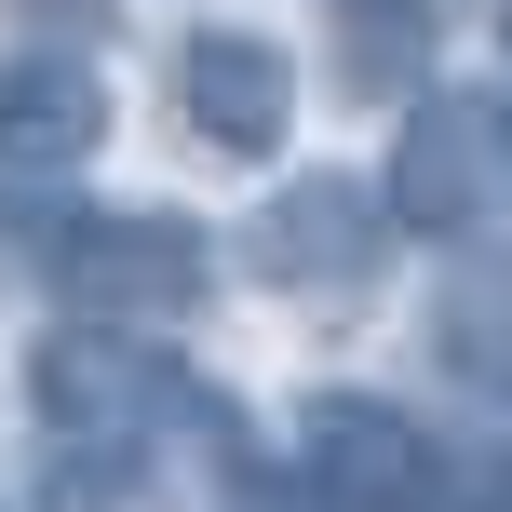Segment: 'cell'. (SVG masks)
Here are the masks:
<instances>
[{"instance_id":"8","label":"cell","mask_w":512,"mask_h":512,"mask_svg":"<svg viewBox=\"0 0 512 512\" xmlns=\"http://www.w3.org/2000/svg\"><path fill=\"white\" fill-rule=\"evenodd\" d=\"M445 512H512V432L486 445V459H459V472H445Z\"/></svg>"},{"instance_id":"1","label":"cell","mask_w":512,"mask_h":512,"mask_svg":"<svg viewBox=\"0 0 512 512\" xmlns=\"http://www.w3.org/2000/svg\"><path fill=\"white\" fill-rule=\"evenodd\" d=\"M378 203H391L405 243H445L459 270L512 283V95H472V81L405 95V135H391Z\"/></svg>"},{"instance_id":"5","label":"cell","mask_w":512,"mask_h":512,"mask_svg":"<svg viewBox=\"0 0 512 512\" xmlns=\"http://www.w3.org/2000/svg\"><path fill=\"white\" fill-rule=\"evenodd\" d=\"M176 122L203 135L216 162H270L297 135V54L270 27H189L176 54Z\"/></svg>"},{"instance_id":"4","label":"cell","mask_w":512,"mask_h":512,"mask_svg":"<svg viewBox=\"0 0 512 512\" xmlns=\"http://www.w3.org/2000/svg\"><path fill=\"white\" fill-rule=\"evenodd\" d=\"M283 472L324 512H445V445L405 405H378V391H310Z\"/></svg>"},{"instance_id":"3","label":"cell","mask_w":512,"mask_h":512,"mask_svg":"<svg viewBox=\"0 0 512 512\" xmlns=\"http://www.w3.org/2000/svg\"><path fill=\"white\" fill-rule=\"evenodd\" d=\"M391 203L351 176V162H324V176H283L270 203L243 216V270L270 283V297H310V310H364L391 283Z\"/></svg>"},{"instance_id":"6","label":"cell","mask_w":512,"mask_h":512,"mask_svg":"<svg viewBox=\"0 0 512 512\" xmlns=\"http://www.w3.org/2000/svg\"><path fill=\"white\" fill-rule=\"evenodd\" d=\"M95 149H108V68L68 54V41H14V54H0V176L54 189V176H81Z\"/></svg>"},{"instance_id":"7","label":"cell","mask_w":512,"mask_h":512,"mask_svg":"<svg viewBox=\"0 0 512 512\" xmlns=\"http://www.w3.org/2000/svg\"><path fill=\"white\" fill-rule=\"evenodd\" d=\"M432 364L512 418V283H459V297L432 310Z\"/></svg>"},{"instance_id":"9","label":"cell","mask_w":512,"mask_h":512,"mask_svg":"<svg viewBox=\"0 0 512 512\" xmlns=\"http://www.w3.org/2000/svg\"><path fill=\"white\" fill-rule=\"evenodd\" d=\"M499 54H512V0H499Z\"/></svg>"},{"instance_id":"2","label":"cell","mask_w":512,"mask_h":512,"mask_svg":"<svg viewBox=\"0 0 512 512\" xmlns=\"http://www.w3.org/2000/svg\"><path fill=\"white\" fill-rule=\"evenodd\" d=\"M27 270H41V297L68 310V324H108V337H162V324H189V310L216 297V243H203V216H176V203L41 216Z\"/></svg>"}]
</instances>
